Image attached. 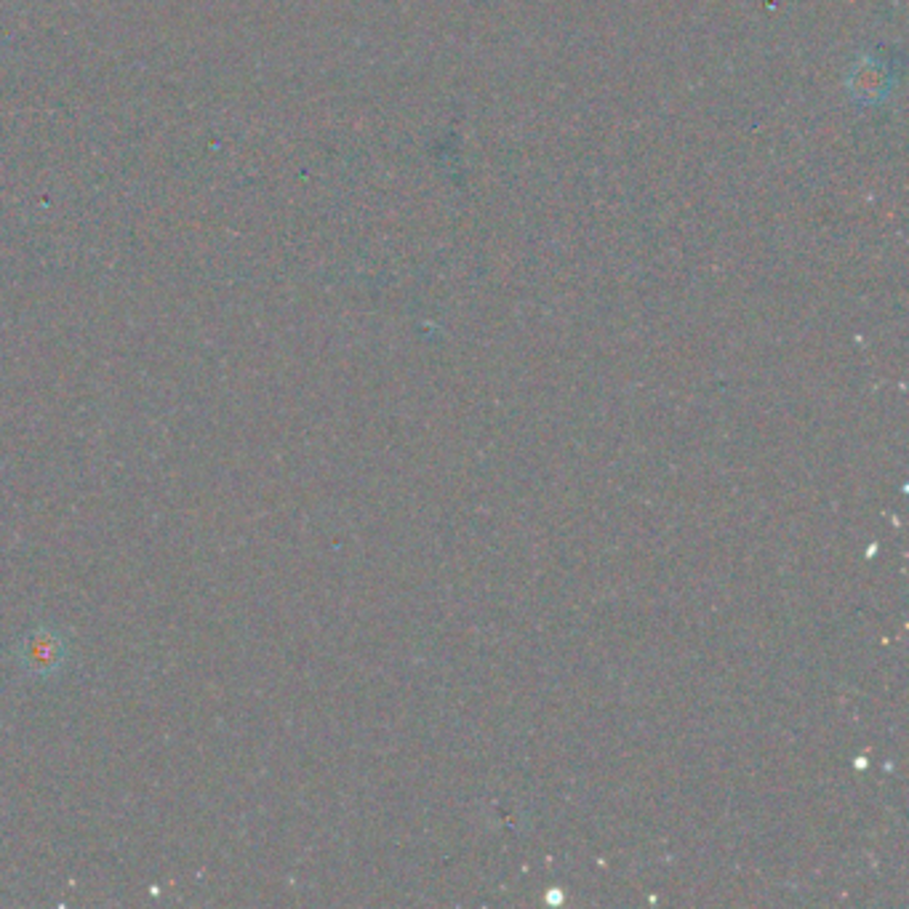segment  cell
Listing matches in <instances>:
<instances>
[{
  "instance_id": "obj_1",
  "label": "cell",
  "mask_w": 909,
  "mask_h": 909,
  "mask_svg": "<svg viewBox=\"0 0 909 909\" xmlns=\"http://www.w3.org/2000/svg\"><path fill=\"white\" fill-rule=\"evenodd\" d=\"M848 86H851V93L859 97L861 102H880L888 93V78L883 64H875L872 59H865V62L851 70Z\"/></svg>"
}]
</instances>
